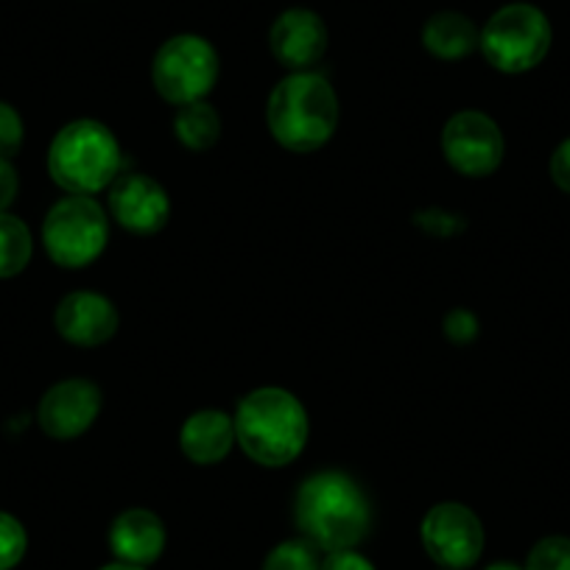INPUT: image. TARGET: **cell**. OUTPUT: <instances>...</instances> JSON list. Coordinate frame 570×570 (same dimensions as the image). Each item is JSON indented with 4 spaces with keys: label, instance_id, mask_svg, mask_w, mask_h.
Returning a JSON list of instances; mask_svg holds the SVG:
<instances>
[{
    "label": "cell",
    "instance_id": "1",
    "mask_svg": "<svg viewBox=\"0 0 570 570\" xmlns=\"http://www.w3.org/2000/svg\"><path fill=\"white\" fill-rule=\"evenodd\" d=\"M372 501L364 487L342 470H322L299 484L294 523L320 551H353L370 537Z\"/></svg>",
    "mask_w": 570,
    "mask_h": 570
},
{
    "label": "cell",
    "instance_id": "2",
    "mask_svg": "<svg viewBox=\"0 0 570 570\" xmlns=\"http://www.w3.org/2000/svg\"><path fill=\"white\" fill-rule=\"evenodd\" d=\"M235 442L261 468L297 462L311 436V420L299 397L288 389L261 386L235 409Z\"/></svg>",
    "mask_w": 570,
    "mask_h": 570
},
{
    "label": "cell",
    "instance_id": "3",
    "mask_svg": "<svg viewBox=\"0 0 570 570\" xmlns=\"http://www.w3.org/2000/svg\"><path fill=\"white\" fill-rule=\"evenodd\" d=\"M266 124L285 151H320L338 126V96L325 76L297 70L274 85L266 104Z\"/></svg>",
    "mask_w": 570,
    "mask_h": 570
},
{
    "label": "cell",
    "instance_id": "4",
    "mask_svg": "<svg viewBox=\"0 0 570 570\" xmlns=\"http://www.w3.org/2000/svg\"><path fill=\"white\" fill-rule=\"evenodd\" d=\"M48 174L73 196L101 194L124 174L118 137L101 120H70L48 146Z\"/></svg>",
    "mask_w": 570,
    "mask_h": 570
},
{
    "label": "cell",
    "instance_id": "5",
    "mask_svg": "<svg viewBox=\"0 0 570 570\" xmlns=\"http://www.w3.org/2000/svg\"><path fill=\"white\" fill-rule=\"evenodd\" d=\"M551 23L531 3L498 9L481 29V53L501 73H525L551 51Z\"/></svg>",
    "mask_w": 570,
    "mask_h": 570
},
{
    "label": "cell",
    "instance_id": "6",
    "mask_svg": "<svg viewBox=\"0 0 570 570\" xmlns=\"http://www.w3.org/2000/svg\"><path fill=\"white\" fill-rule=\"evenodd\" d=\"M109 244L107 210L92 196L68 194L42 222V246L62 268H85L104 255Z\"/></svg>",
    "mask_w": 570,
    "mask_h": 570
},
{
    "label": "cell",
    "instance_id": "7",
    "mask_svg": "<svg viewBox=\"0 0 570 570\" xmlns=\"http://www.w3.org/2000/svg\"><path fill=\"white\" fill-rule=\"evenodd\" d=\"M222 73L218 51L199 35H177L160 46L151 62L155 90L174 107L205 101Z\"/></svg>",
    "mask_w": 570,
    "mask_h": 570
},
{
    "label": "cell",
    "instance_id": "8",
    "mask_svg": "<svg viewBox=\"0 0 570 570\" xmlns=\"http://www.w3.org/2000/svg\"><path fill=\"white\" fill-rule=\"evenodd\" d=\"M422 548L436 564L448 570H464L484 553V525L479 514L456 501L428 509L420 525Z\"/></svg>",
    "mask_w": 570,
    "mask_h": 570
},
{
    "label": "cell",
    "instance_id": "9",
    "mask_svg": "<svg viewBox=\"0 0 570 570\" xmlns=\"http://www.w3.org/2000/svg\"><path fill=\"white\" fill-rule=\"evenodd\" d=\"M503 151L507 142L501 129L479 109L456 112L442 129V155L462 177L481 179L495 174L503 163Z\"/></svg>",
    "mask_w": 570,
    "mask_h": 570
},
{
    "label": "cell",
    "instance_id": "10",
    "mask_svg": "<svg viewBox=\"0 0 570 570\" xmlns=\"http://www.w3.org/2000/svg\"><path fill=\"white\" fill-rule=\"evenodd\" d=\"M101 389L87 377H68L59 381L42 394L37 422L51 440L68 442L87 434L92 422L101 414Z\"/></svg>",
    "mask_w": 570,
    "mask_h": 570
},
{
    "label": "cell",
    "instance_id": "11",
    "mask_svg": "<svg viewBox=\"0 0 570 570\" xmlns=\"http://www.w3.org/2000/svg\"><path fill=\"white\" fill-rule=\"evenodd\" d=\"M109 216L135 235H157L171 218L168 190L149 174H120L109 185Z\"/></svg>",
    "mask_w": 570,
    "mask_h": 570
},
{
    "label": "cell",
    "instance_id": "12",
    "mask_svg": "<svg viewBox=\"0 0 570 570\" xmlns=\"http://www.w3.org/2000/svg\"><path fill=\"white\" fill-rule=\"evenodd\" d=\"M118 308L98 292H70L53 311L57 333L76 347H101L118 333Z\"/></svg>",
    "mask_w": 570,
    "mask_h": 570
},
{
    "label": "cell",
    "instance_id": "13",
    "mask_svg": "<svg viewBox=\"0 0 570 570\" xmlns=\"http://www.w3.org/2000/svg\"><path fill=\"white\" fill-rule=\"evenodd\" d=\"M274 59L292 73L311 70L327 51V26L311 9H288L268 31Z\"/></svg>",
    "mask_w": 570,
    "mask_h": 570
},
{
    "label": "cell",
    "instance_id": "14",
    "mask_svg": "<svg viewBox=\"0 0 570 570\" xmlns=\"http://www.w3.org/2000/svg\"><path fill=\"white\" fill-rule=\"evenodd\" d=\"M107 542L118 562L146 568L166 551V525L151 509H124L109 525Z\"/></svg>",
    "mask_w": 570,
    "mask_h": 570
},
{
    "label": "cell",
    "instance_id": "15",
    "mask_svg": "<svg viewBox=\"0 0 570 570\" xmlns=\"http://www.w3.org/2000/svg\"><path fill=\"white\" fill-rule=\"evenodd\" d=\"M233 445L235 420L227 411H194L183 422V431H179V448H183L185 459L199 464V468H213V464L224 462L229 456V451H233Z\"/></svg>",
    "mask_w": 570,
    "mask_h": 570
},
{
    "label": "cell",
    "instance_id": "16",
    "mask_svg": "<svg viewBox=\"0 0 570 570\" xmlns=\"http://www.w3.org/2000/svg\"><path fill=\"white\" fill-rule=\"evenodd\" d=\"M481 31L475 29L473 20L468 14L459 12H436L434 18H428L422 26V46L431 57L445 59V62H459V59L470 57L479 48Z\"/></svg>",
    "mask_w": 570,
    "mask_h": 570
},
{
    "label": "cell",
    "instance_id": "17",
    "mask_svg": "<svg viewBox=\"0 0 570 570\" xmlns=\"http://www.w3.org/2000/svg\"><path fill=\"white\" fill-rule=\"evenodd\" d=\"M174 135L190 151H210L222 137V115L207 101H194L177 107Z\"/></svg>",
    "mask_w": 570,
    "mask_h": 570
},
{
    "label": "cell",
    "instance_id": "18",
    "mask_svg": "<svg viewBox=\"0 0 570 570\" xmlns=\"http://www.w3.org/2000/svg\"><path fill=\"white\" fill-rule=\"evenodd\" d=\"M35 255V238L23 218L0 213V279L18 277Z\"/></svg>",
    "mask_w": 570,
    "mask_h": 570
},
{
    "label": "cell",
    "instance_id": "19",
    "mask_svg": "<svg viewBox=\"0 0 570 570\" xmlns=\"http://www.w3.org/2000/svg\"><path fill=\"white\" fill-rule=\"evenodd\" d=\"M320 548L305 537H297V540H285L274 546L263 559L261 570H320Z\"/></svg>",
    "mask_w": 570,
    "mask_h": 570
},
{
    "label": "cell",
    "instance_id": "20",
    "mask_svg": "<svg viewBox=\"0 0 570 570\" xmlns=\"http://www.w3.org/2000/svg\"><path fill=\"white\" fill-rule=\"evenodd\" d=\"M29 551V534L14 514L0 512V570H14Z\"/></svg>",
    "mask_w": 570,
    "mask_h": 570
},
{
    "label": "cell",
    "instance_id": "21",
    "mask_svg": "<svg viewBox=\"0 0 570 570\" xmlns=\"http://www.w3.org/2000/svg\"><path fill=\"white\" fill-rule=\"evenodd\" d=\"M525 570H570V537H546L525 557Z\"/></svg>",
    "mask_w": 570,
    "mask_h": 570
},
{
    "label": "cell",
    "instance_id": "22",
    "mask_svg": "<svg viewBox=\"0 0 570 570\" xmlns=\"http://www.w3.org/2000/svg\"><path fill=\"white\" fill-rule=\"evenodd\" d=\"M23 137L26 126L20 112L12 104L0 101V157H3V160H12V157L23 149Z\"/></svg>",
    "mask_w": 570,
    "mask_h": 570
},
{
    "label": "cell",
    "instance_id": "23",
    "mask_svg": "<svg viewBox=\"0 0 570 570\" xmlns=\"http://www.w3.org/2000/svg\"><path fill=\"white\" fill-rule=\"evenodd\" d=\"M445 336L456 344H470L479 336V320L468 308H456L445 316Z\"/></svg>",
    "mask_w": 570,
    "mask_h": 570
},
{
    "label": "cell",
    "instance_id": "24",
    "mask_svg": "<svg viewBox=\"0 0 570 570\" xmlns=\"http://www.w3.org/2000/svg\"><path fill=\"white\" fill-rule=\"evenodd\" d=\"M416 224L434 235H453V233H459V229H464L462 216H448V213H442V210L416 213Z\"/></svg>",
    "mask_w": 570,
    "mask_h": 570
},
{
    "label": "cell",
    "instance_id": "25",
    "mask_svg": "<svg viewBox=\"0 0 570 570\" xmlns=\"http://www.w3.org/2000/svg\"><path fill=\"white\" fill-rule=\"evenodd\" d=\"M320 570H377V568L364 557V553H358L353 548V551L327 553V557L322 559Z\"/></svg>",
    "mask_w": 570,
    "mask_h": 570
},
{
    "label": "cell",
    "instance_id": "26",
    "mask_svg": "<svg viewBox=\"0 0 570 570\" xmlns=\"http://www.w3.org/2000/svg\"><path fill=\"white\" fill-rule=\"evenodd\" d=\"M18 190H20V179H18V171H14L12 160H3V157H0V213H9L12 202L18 199Z\"/></svg>",
    "mask_w": 570,
    "mask_h": 570
},
{
    "label": "cell",
    "instance_id": "27",
    "mask_svg": "<svg viewBox=\"0 0 570 570\" xmlns=\"http://www.w3.org/2000/svg\"><path fill=\"white\" fill-rule=\"evenodd\" d=\"M551 179L559 190L570 194V137L559 142L557 151L551 155Z\"/></svg>",
    "mask_w": 570,
    "mask_h": 570
},
{
    "label": "cell",
    "instance_id": "28",
    "mask_svg": "<svg viewBox=\"0 0 570 570\" xmlns=\"http://www.w3.org/2000/svg\"><path fill=\"white\" fill-rule=\"evenodd\" d=\"M101 570H146V568H137V564H126V562H118V559H115L112 564H104Z\"/></svg>",
    "mask_w": 570,
    "mask_h": 570
},
{
    "label": "cell",
    "instance_id": "29",
    "mask_svg": "<svg viewBox=\"0 0 570 570\" xmlns=\"http://www.w3.org/2000/svg\"><path fill=\"white\" fill-rule=\"evenodd\" d=\"M487 570H525V568H520V564L514 562H492Z\"/></svg>",
    "mask_w": 570,
    "mask_h": 570
}]
</instances>
